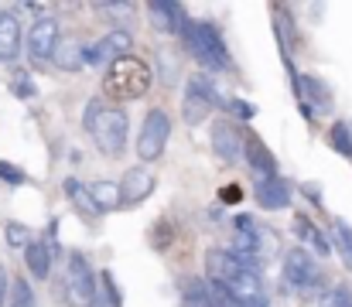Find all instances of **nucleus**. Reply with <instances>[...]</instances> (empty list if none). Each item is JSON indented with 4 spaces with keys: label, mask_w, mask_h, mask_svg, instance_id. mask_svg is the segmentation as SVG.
<instances>
[{
    "label": "nucleus",
    "mask_w": 352,
    "mask_h": 307,
    "mask_svg": "<svg viewBox=\"0 0 352 307\" xmlns=\"http://www.w3.org/2000/svg\"><path fill=\"white\" fill-rule=\"evenodd\" d=\"M100 10H107L113 17H130L133 14V3H100Z\"/></svg>",
    "instance_id": "7c9ffc66"
},
{
    "label": "nucleus",
    "mask_w": 352,
    "mask_h": 307,
    "mask_svg": "<svg viewBox=\"0 0 352 307\" xmlns=\"http://www.w3.org/2000/svg\"><path fill=\"white\" fill-rule=\"evenodd\" d=\"M226 109H233L236 116H243V120H250V116L256 113V109H253V106H250V102H246V100H233V102H230V106H226Z\"/></svg>",
    "instance_id": "473e14b6"
},
{
    "label": "nucleus",
    "mask_w": 352,
    "mask_h": 307,
    "mask_svg": "<svg viewBox=\"0 0 352 307\" xmlns=\"http://www.w3.org/2000/svg\"><path fill=\"white\" fill-rule=\"evenodd\" d=\"M10 93H14V96H21V100H31L38 89H34V82H31V76H28V72H17V76L10 79Z\"/></svg>",
    "instance_id": "cd10ccee"
},
{
    "label": "nucleus",
    "mask_w": 352,
    "mask_h": 307,
    "mask_svg": "<svg viewBox=\"0 0 352 307\" xmlns=\"http://www.w3.org/2000/svg\"><path fill=\"white\" fill-rule=\"evenodd\" d=\"M89 133L96 140V147L103 154H120L126 147V133H130V116L123 109H100L96 120L89 123Z\"/></svg>",
    "instance_id": "7ed1b4c3"
},
{
    "label": "nucleus",
    "mask_w": 352,
    "mask_h": 307,
    "mask_svg": "<svg viewBox=\"0 0 352 307\" xmlns=\"http://www.w3.org/2000/svg\"><path fill=\"white\" fill-rule=\"evenodd\" d=\"M294 229H298V236H301V239H308V242L318 249V256H329V253H332L329 239H325V236H322V232H318V229L305 218V215H298V218H294Z\"/></svg>",
    "instance_id": "4be33fe9"
},
{
    "label": "nucleus",
    "mask_w": 352,
    "mask_h": 307,
    "mask_svg": "<svg viewBox=\"0 0 352 307\" xmlns=\"http://www.w3.org/2000/svg\"><path fill=\"white\" fill-rule=\"evenodd\" d=\"M209 109H212V106L202 100L199 93H188V96H185V106H182V116H185V123L195 126V123H202V120L209 116Z\"/></svg>",
    "instance_id": "b1692460"
},
{
    "label": "nucleus",
    "mask_w": 352,
    "mask_h": 307,
    "mask_svg": "<svg viewBox=\"0 0 352 307\" xmlns=\"http://www.w3.org/2000/svg\"><path fill=\"white\" fill-rule=\"evenodd\" d=\"M65 198L79 208V215L86 218V222H96L100 218V212H96V205H93V195H89V188L82 185V181H76V178H65Z\"/></svg>",
    "instance_id": "a211bd4d"
},
{
    "label": "nucleus",
    "mask_w": 352,
    "mask_h": 307,
    "mask_svg": "<svg viewBox=\"0 0 352 307\" xmlns=\"http://www.w3.org/2000/svg\"><path fill=\"white\" fill-rule=\"evenodd\" d=\"M315 277H318V270H315L311 253H305L301 246H294V249L284 253V280L291 287H311Z\"/></svg>",
    "instance_id": "1a4fd4ad"
},
{
    "label": "nucleus",
    "mask_w": 352,
    "mask_h": 307,
    "mask_svg": "<svg viewBox=\"0 0 352 307\" xmlns=\"http://www.w3.org/2000/svg\"><path fill=\"white\" fill-rule=\"evenodd\" d=\"M24 263H28L34 280H48V273H52V249H48V242L45 239H31L24 246Z\"/></svg>",
    "instance_id": "f3484780"
},
{
    "label": "nucleus",
    "mask_w": 352,
    "mask_h": 307,
    "mask_svg": "<svg viewBox=\"0 0 352 307\" xmlns=\"http://www.w3.org/2000/svg\"><path fill=\"white\" fill-rule=\"evenodd\" d=\"M332 242H336L339 256L346 260V266H352V225L349 222H342V218L332 222Z\"/></svg>",
    "instance_id": "5701e85b"
},
{
    "label": "nucleus",
    "mask_w": 352,
    "mask_h": 307,
    "mask_svg": "<svg viewBox=\"0 0 352 307\" xmlns=\"http://www.w3.org/2000/svg\"><path fill=\"white\" fill-rule=\"evenodd\" d=\"M168 133H171V120L164 109H151L144 116V126H140V137H137V154L140 161H157L164 144H168Z\"/></svg>",
    "instance_id": "20e7f679"
},
{
    "label": "nucleus",
    "mask_w": 352,
    "mask_h": 307,
    "mask_svg": "<svg viewBox=\"0 0 352 307\" xmlns=\"http://www.w3.org/2000/svg\"><path fill=\"white\" fill-rule=\"evenodd\" d=\"M86 307H113V304H110V301H107V297H103V294L96 291V297H93V301H89Z\"/></svg>",
    "instance_id": "4c0bfd02"
},
{
    "label": "nucleus",
    "mask_w": 352,
    "mask_h": 307,
    "mask_svg": "<svg viewBox=\"0 0 352 307\" xmlns=\"http://www.w3.org/2000/svg\"><path fill=\"white\" fill-rule=\"evenodd\" d=\"M206 270H209V280L212 284H223V287H230L236 277L246 270L239 260H236L230 249H209L206 253Z\"/></svg>",
    "instance_id": "ddd939ff"
},
{
    "label": "nucleus",
    "mask_w": 352,
    "mask_h": 307,
    "mask_svg": "<svg viewBox=\"0 0 352 307\" xmlns=\"http://www.w3.org/2000/svg\"><path fill=\"white\" fill-rule=\"evenodd\" d=\"M147 89H151V69L140 58H133V55H123L120 62H113L107 79H103V93H107V100L113 102L140 100Z\"/></svg>",
    "instance_id": "f03ea898"
},
{
    "label": "nucleus",
    "mask_w": 352,
    "mask_h": 307,
    "mask_svg": "<svg viewBox=\"0 0 352 307\" xmlns=\"http://www.w3.org/2000/svg\"><path fill=\"white\" fill-rule=\"evenodd\" d=\"M130 48H133V38H130V31H110V34H103L96 45H89L86 48V62L89 65H113L120 62L123 55H130Z\"/></svg>",
    "instance_id": "423d86ee"
},
{
    "label": "nucleus",
    "mask_w": 352,
    "mask_h": 307,
    "mask_svg": "<svg viewBox=\"0 0 352 307\" xmlns=\"http://www.w3.org/2000/svg\"><path fill=\"white\" fill-rule=\"evenodd\" d=\"M178 34H182L185 48L195 55V62L206 65L209 72H223V69L233 65V62H230V52H226V45H223V38H219V31H216L209 21H188V17H185V24H182Z\"/></svg>",
    "instance_id": "f257e3e1"
},
{
    "label": "nucleus",
    "mask_w": 352,
    "mask_h": 307,
    "mask_svg": "<svg viewBox=\"0 0 352 307\" xmlns=\"http://www.w3.org/2000/svg\"><path fill=\"white\" fill-rule=\"evenodd\" d=\"M21 52V21L17 14L3 10L0 14V62H14Z\"/></svg>",
    "instance_id": "dca6fc26"
},
{
    "label": "nucleus",
    "mask_w": 352,
    "mask_h": 307,
    "mask_svg": "<svg viewBox=\"0 0 352 307\" xmlns=\"http://www.w3.org/2000/svg\"><path fill=\"white\" fill-rule=\"evenodd\" d=\"M100 280H103V291H107L103 297H107V301H110L113 307L123 304V294H120V287H117V280H113V273H110V270H103V273H100Z\"/></svg>",
    "instance_id": "c756f323"
},
{
    "label": "nucleus",
    "mask_w": 352,
    "mask_h": 307,
    "mask_svg": "<svg viewBox=\"0 0 352 307\" xmlns=\"http://www.w3.org/2000/svg\"><path fill=\"white\" fill-rule=\"evenodd\" d=\"M147 14H151V27H157V31H182V24H185V7H178L171 0H151Z\"/></svg>",
    "instance_id": "4468645a"
},
{
    "label": "nucleus",
    "mask_w": 352,
    "mask_h": 307,
    "mask_svg": "<svg viewBox=\"0 0 352 307\" xmlns=\"http://www.w3.org/2000/svg\"><path fill=\"white\" fill-rule=\"evenodd\" d=\"M3 236H7V246H10V249H24V246L34 239L31 229L21 225V222H7V225H3Z\"/></svg>",
    "instance_id": "393cba45"
},
{
    "label": "nucleus",
    "mask_w": 352,
    "mask_h": 307,
    "mask_svg": "<svg viewBox=\"0 0 352 307\" xmlns=\"http://www.w3.org/2000/svg\"><path fill=\"white\" fill-rule=\"evenodd\" d=\"M329 140H332V147H336L342 157H352V130L346 123H336L332 133H329Z\"/></svg>",
    "instance_id": "bb28decb"
},
{
    "label": "nucleus",
    "mask_w": 352,
    "mask_h": 307,
    "mask_svg": "<svg viewBox=\"0 0 352 307\" xmlns=\"http://www.w3.org/2000/svg\"><path fill=\"white\" fill-rule=\"evenodd\" d=\"M226 291L236 301V307H267V291H263V280L256 277V270H243Z\"/></svg>",
    "instance_id": "9d476101"
},
{
    "label": "nucleus",
    "mask_w": 352,
    "mask_h": 307,
    "mask_svg": "<svg viewBox=\"0 0 352 307\" xmlns=\"http://www.w3.org/2000/svg\"><path fill=\"white\" fill-rule=\"evenodd\" d=\"M7 304V273H3V266H0V307Z\"/></svg>",
    "instance_id": "e433bc0d"
},
{
    "label": "nucleus",
    "mask_w": 352,
    "mask_h": 307,
    "mask_svg": "<svg viewBox=\"0 0 352 307\" xmlns=\"http://www.w3.org/2000/svg\"><path fill=\"white\" fill-rule=\"evenodd\" d=\"M212 150L223 164H233L236 157L243 154V130L230 123V120H219L212 123Z\"/></svg>",
    "instance_id": "9b49d317"
},
{
    "label": "nucleus",
    "mask_w": 352,
    "mask_h": 307,
    "mask_svg": "<svg viewBox=\"0 0 352 307\" xmlns=\"http://www.w3.org/2000/svg\"><path fill=\"white\" fill-rule=\"evenodd\" d=\"M7 291H10V297H7L10 307H34V294H31V284H28V280H21V277H17Z\"/></svg>",
    "instance_id": "a878e982"
},
{
    "label": "nucleus",
    "mask_w": 352,
    "mask_h": 307,
    "mask_svg": "<svg viewBox=\"0 0 352 307\" xmlns=\"http://www.w3.org/2000/svg\"><path fill=\"white\" fill-rule=\"evenodd\" d=\"M188 93H199L202 100L212 106V109H226V106H230V100H226V96H223V93L216 89V82H212L209 76H202V72L188 79Z\"/></svg>",
    "instance_id": "aec40b11"
},
{
    "label": "nucleus",
    "mask_w": 352,
    "mask_h": 307,
    "mask_svg": "<svg viewBox=\"0 0 352 307\" xmlns=\"http://www.w3.org/2000/svg\"><path fill=\"white\" fill-rule=\"evenodd\" d=\"M96 113H100V96H96V100L89 102V109H86V126H89V123L96 120Z\"/></svg>",
    "instance_id": "c9c22d12"
},
{
    "label": "nucleus",
    "mask_w": 352,
    "mask_h": 307,
    "mask_svg": "<svg viewBox=\"0 0 352 307\" xmlns=\"http://www.w3.org/2000/svg\"><path fill=\"white\" fill-rule=\"evenodd\" d=\"M171 236H175V229H171V222L164 218V222H157V229L151 232V246H154V249H168V246H171Z\"/></svg>",
    "instance_id": "c85d7f7f"
},
{
    "label": "nucleus",
    "mask_w": 352,
    "mask_h": 307,
    "mask_svg": "<svg viewBox=\"0 0 352 307\" xmlns=\"http://www.w3.org/2000/svg\"><path fill=\"white\" fill-rule=\"evenodd\" d=\"M243 157H246L250 171H253L260 181H267V178H277V161H274L270 147H267V144H263L256 133H250V130H243Z\"/></svg>",
    "instance_id": "6e6552de"
},
{
    "label": "nucleus",
    "mask_w": 352,
    "mask_h": 307,
    "mask_svg": "<svg viewBox=\"0 0 352 307\" xmlns=\"http://www.w3.org/2000/svg\"><path fill=\"white\" fill-rule=\"evenodd\" d=\"M301 192H305V195H308V198H311V202H315V205H322V188H318L315 181H308V185H301Z\"/></svg>",
    "instance_id": "f704fd0d"
},
{
    "label": "nucleus",
    "mask_w": 352,
    "mask_h": 307,
    "mask_svg": "<svg viewBox=\"0 0 352 307\" xmlns=\"http://www.w3.org/2000/svg\"><path fill=\"white\" fill-rule=\"evenodd\" d=\"M154 174L147 171V168H130L123 178H120V202L123 205H140L151 192H154Z\"/></svg>",
    "instance_id": "f8f14e48"
},
{
    "label": "nucleus",
    "mask_w": 352,
    "mask_h": 307,
    "mask_svg": "<svg viewBox=\"0 0 352 307\" xmlns=\"http://www.w3.org/2000/svg\"><path fill=\"white\" fill-rule=\"evenodd\" d=\"M325 307H352V301L342 294V291H336V294H329V297H325Z\"/></svg>",
    "instance_id": "72a5a7b5"
},
{
    "label": "nucleus",
    "mask_w": 352,
    "mask_h": 307,
    "mask_svg": "<svg viewBox=\"0 0 352 307\" xmlns=\"http://www.w3.org/2000/svg\"><path fill=\"white\" fill-rule=\"evenodd\" d=\"M256 202L267 212H280V208L291 205V185L284 178H267V181L256 185Z\"/></svg>",
    "instance_id": "2eb2a0df"
},
{
    "label": "nucleus",
    "mask_w": 352,
    "mask_h": 307,
    "mask_svg": "<svg viewBox=\"0 0 352 307\" xmlns=\"http://www.w3.org/2000/svg\"><path fill=\"white\" fill-rule=\"evenodd\" d=\"M243 198V188L239 185H223V192H219V202H226V205H233Z\"/></svg>",
    "instance_id": "2f4dec72"
},
{
    "label": "nucleus",
    "mask_w": 352,
    "mask_h": 307,
    "mask_svg": "<svg viewBox=\"0 0 352 307\" xmlns=\"http://www.w3.org/2000/svg\"><path fill=\"white\" fill-rule=\"evenodd\" d=\"M52 62L62 69V72H76L86 65V48L76 45V41H58L55 52H52Z\"/></svg>",
    "instance_id": "6ab92c4d"
},
{
    "label": "nucleus",
    "mask_w": 352,
    "mask_h": 307,
    "mask_svg": "<svg viewBox=\"0 0 352 307\" xmlns=\"http://www.w3.org/2000/svg\"><path fill=\"white\" fill-rule=\"evenodd\" d=\"M55 45H58V21L45 14L28 31V55H31V62H38V65L48 62L52 52H55Z\"/></svg>",
    "instance_id": "0eeeda50"
},
{
    "label": "nucleus",
    "mask_w": 352,
    "mask_h": 307,
    "mask_svg": "<svg viewBox=\"0 0 352 307\" xmlns=\"http://www.w3.org/2000/svg\"><path fill=\"white\" fill-rule=\"evenodd\" d=\"M65 284H69V297H72V304H89V301L96 297V273H93V266L86 263L82 253H72V256H69Z\"/></svg>",
    "instance_id": "39448f33"
},
{
    "label": "nucleus",
    "mask_w": 352,
    "mask_h": 307,
    "mask_svg": "<svg viewBox=\"0 0 352 307\" xmlns=\"http://www.w3.org/2000/svg\"><path fill=\"white\" fill-rule=\"evenodd\" d=\"M89 195H93V205H96V212L103 215V212H113V208H120V188L113 185V181H96L93 188H89Z\"/></svg>",
    "instance_id": "412c9836"
}]
</instances>
